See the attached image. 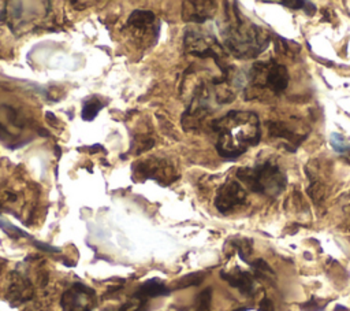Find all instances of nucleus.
I'll use <instances>...</instances> for the list:
<instances>
[{"instance_id":"nucleus-1","label":"nucleus","mask_w":350,"mask_h":311,"mask_svg":"<svg viewBox=\"0 0 350 311\" xmlns=\"http://www.w3.org/2000/svg\"><path fill=\"white\" fill-rule=\"evenodd\" d=\"M212 126L217 133L216 149L226 159L238 158L261 138L258 116L252 111H230Z\"/></svg>"},{"instance_id":"nucleus-2","label":"nucleus","mask_w":350,"mask_h":311,"mask_svg":"<svg viewBox=\"0 0 350 311\" xmlns=\"http://www.w3.org/2000/svg\"><path fill=\"white\" fill-rule=\"evenodd\" d=\"M224 44L237 58H254L269 44V37L264 29L241 19L237 12L235 19L223 29Z\"/></svg>"},{"instance_id":"nucleus-3","label":"nucleus","mask_w":350,"mask_h":311,"mask_svg":"<svg viewBox=\"0 0 350 311\" xmlns=\"http://www.w3.org/2000/svg\"><path fill=\"white\" fill-rule=\"evenodd\" d=\"M237 177L252 192L268 196L279 195L286 186V175L278 164L265 160L253 167H243L237 171Z\"/></svg>"},{"instance_id":"nucleus-4","label":"nucleus","mask_w":350,"mask_h":311,"mask_svg":"<svg viewBox=\"0 0 350 311\" xmlns=\"http://www.w3.org/2000/svg\"><path fill=\"white\" fill-rule=\"evenodd\" d=\"M249 78L253 85L269 89L273 93H282L288 84L286 66L273 60L253 63Z\"/></svg>"},{"instance_id":"nucleus-5","label":"nucleus","mask_w":350,"mask_h":311,"mask_svg":"<svg viewBox=\"0 0 350 311\" xmlns=\"http://www.w3.org/2000/svg\"><path fill=\"white\" fill-rule=\"evenodd\" d=\"M94 301V290L81 282H77L63 293L60 306L63 311H92Z\"/></svg>"},{"instance_id":"nucleus-6","label":"nucleus","mask_w":350,"mask_h":311,"mask_svg":"<svg viewBox=\"0 0 350 311\" xmlns=\"http://www.w3.org/2000/svg\"><path fill=\"white\" fill-rule=\"evenodd\" d=\"M245 199L246 192L243 186L237 181H227L219 188L215 199V206L220 212L226 214L228 211H232L235 207L243 204Z\"/></svg>"},{"instance_id":"nucleus-7","label":"nucleus","mask_w":350,"mask_h":311,"mask_svg":"<svg viewBox=\"0 0 350 311\" xmlns=\"http://www.w3.org/2000/svg\"><path fill=\"white\" fill-rule=\"evenodd\" d=\"M137 171L138 174H142L146 178H152L160 182L163 181L171 182L176 178L175 170L172 169L171 164H168L161 159H154V158H149L139 162L137 164Z\"/></svg>"},{"instance_id":"nucleus-8","label":"nucleus","mask_w":350,"mask_h":311,"mask_svg":"<svg viewBox=\"0 0 350 311\" xmlns=\"http://www.w3.org/2000/svg\"><path fill=\"white\" fill-rule=\"evenodd\" d=\"M215 12V3L212 1H189L183 3V18L186 21L202 23L212 16Z\"/></svg>"},{"instance_id":"nucleus-9","label":"nucleus","mask_w":350,"mask_h":311,"mask_svg":"<svg viewBox=\"0 0 350 311\" xmlns=\"http://www.w3.org/2000/svg\"><path fill=\"white\" fill-rule=\"evenodd\" d=\"M221 277L234 288L239 289L241 293L250 296L253 295L254 290V282H253V275L249 271H241L237 270L235 273H221Z\"/></svg>"},{"instance_id":"nucleus-10","label":"nucleus","mask_w":350,"mask_h":311,"mask_svg":"<svg viewBox=\"0 0 350 311\" xmlns=\"http://www.w3.org/2000/svg\"><path fill=\"white\" fill-rule=\"evenodd\" d=\"M170 293V289L164 285L163 281L157 279V278H153V279H149L146 282H144L137 290L134 295L142 297L144 300L149 301L152 297H157V296H164V295H168Z\"/></svg>"},{"instance_id":"nucleus-11","label":"nucleus","mask_w":350,"mask_h":311,"mask_svg":"<svg viewBox=\"0 0 350 311\" xmlns=\"http://www.w3.org/2000/svg\"><path fill=\"white\" fill-rule=\"evenodd\" d=\"M268 129L271 136L287 140L288 142H293L295 147L304 140V136H299L295 130H291V127L283 122H271L268 123Z\"/></svg>"},{"instance_id":"nucleus-12","label":"nucleus","mask_w":350,"mask_h":311,"mask_svg":"<svg viewBox=\"0 0 350 311\" xmlns=\"http://www.w3.org/2000/svg\"><path fill=\"white\" fill-rule=\"evenodd\" d=\"M101 108H103V103L98 101L97 99H90V100H88V101L85 103V105H83V110H82V116H83V119H88V121L93 119Z\"/></svg>"},{"instance_id":"nucleus-13","label":"nucleus","mask_w":350,"mask_h":311,"mask_svg":"<svg viewBox=\"0 0 350 311\" xmlns=\"http://www.w3.org/2000/svg\"><path fill=\"white\" fill-rule=\"evenodd\" d=\"M329 144L331 147L339 152V153H345V152H349L350 151V144L346 141V138L339 134V133H331L329 136Z\"/></svg>"},{"instance_id":"nucleus-14","label":"nucleus","mask_w":350,"mask_h":311,"mask_svg":"<svg viewBox=\"0 0 350 311\" xmlns=\"http://www.w3.org/2000/svg\"><path fill=\"white\" fill-rule=\"evenodd\" d=\"M254 271V275L258 278H267V275H273V270L268 266V263L262 259H257L253 263H250Z\"/></svg>"},{"instance_id":"nucleus-15","label":"nucleus","mask_w":350,"mask_h":311,"mask_svg":"<svg viewBox=\"0 0 350 311\" xmlns=\"http://www.w3.org/2000/svg\"><path fill=\"white\" fill-rule=\"evenodd\" d=\"M211 295H212V289L211 288L202 290L198 295L197 304H196L197 311H211Z\"/></svg>"},{"instance_id":"nucleus-16","label":"nucleus","mask_w":350,"mask_h":311,"mask_svg":"<svg viewBox=\"0 0 350 311\" xmlns=\"http://www.w3.org/2000/svg\"><path fill=\"white\" fill-rule=\"evenodd\" d=\"M304 311H323L325 304H319L316 299H310L309 301H306L305 304L301 306Z\"/></svg>"},{"instance_id":"nucleus-17","label":"nucleus","mask_w":350,"mask_h":311,"mask_svg":"<svg viewBox=\"0 0 350 311\" xmlns=\"http://www.w3.org/2000/svg\"><path fill=\"white\" fill-rule=\"evenodd\" d=\"M282 5H286L288 8H302L306 5V1H302V0H284V1H280Z\"/></svg>"},{"instance_id":"nucleus-18","label":"nucleus","mask_w":350,"mask_h":311,"mask_svg":"<svg viewBox=\"0 0 350 311\" xmlns=\"http://www.w3.org/2000/svg\"><path fill=\"white\" fill-rule=\"evenodd\" d=\"M258 311H275L273 303H272L268 297L262 299L261 303H260V310H258Z\"/></svg>"}]
</instances>
